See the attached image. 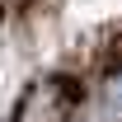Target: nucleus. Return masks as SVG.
I'll use <instances>...</instances> for the list:
<instances>
[{
    "label": "nucleus",
    "instance_id": "nucleus-1",
    "mask_svg": "<svg viewBox=\"0 0 122 122\" xmlns=\"http://www.w3.org/2000/svg\"><path fill=\"white\" fill-rule=\"evenodd\" d=\"M108 103H113V108H117V113H122V71H117V75H113V80H108Z\"/></svg>",
    "mask_w": 122,
    "mask_h": 122
}]
</instances>
